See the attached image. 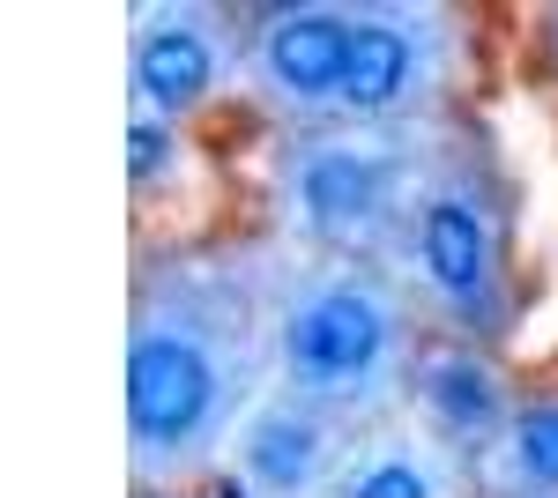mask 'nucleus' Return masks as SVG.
I'll return each instance as SVG.
<instances>
[{
	"mask_svg": "<svg viewBox=\"0 0 558 498\" xmlns=\"http://www.w3.org/2000/svg\"><path fill=\"white\" fill-rule=\"evenodd\" d=\"M454 149L447 120L417 126H305L276 142L268 216L276 239L313 260H373L395 268L410 216L425 202L439 157Z\"/></svg>",
	"mask_w": 558,
	"mask_h": 498,
	"instance_id": "7ed1b4c3",
	"label": "nucleus"
},
{
	"mask_svg": "<svg viewBox=\"0 0 558 498\" xmlns=\"http://www.w3.org/2000/svg\"><path fill=\"white\" fill-rule=\"evenodd\" d=\"M350 45H357V0H283V8H260L246 23L239 89L283 134L343 126Z\"/></svg>",
	"mask_w": 558,
	"mask_h": 498,
	"instance_id": "423d86ee",
	"label": "nucleus"
},
{
	"mask_svg": "<svg viewBox=\"0 0 558 498\" xmlns=\"http://www.w3.org/2000/svg\"><path fill=\"white\" fill-rule=\"evenodd\" d=\"M283 246L157 253L128 297V476L142 498H186L223 476L231 432L276 387Z\"/></svg>",
	"mask_w": 558,
	"mask_h": 498,
	"instance_id": "f257e3e1",
	"label": "nucleus"
},
{
	"mask_svg": "<svg viewBox=\"0 0 558 498\" xmlns=\"http://www.w3.org/2000/svg\"><path fill=\"white\" fill-rule=\"evenodd\" d=\"M521 410V387L514 373L499 365L492 342H462V335H425L417 350V373H410V394H402V416L432 432L439 447H454L462 461H476L507 416Z\"/></svg>",
	"mask_w": 558,
	"mask_h": 498,
	"instance_id": "1a4fd4ad",
	"label": "nucleus"
},
{
	"mask_svg": "<svg viewBox=\"0 0 558 498\" xmlns=\"http://www.w3.org/2000/svg\"><path fill=\"white\" fill-rule=\"evenodd\" d=\"M246 68V23L216 0H142L128 15V105L194 120Z\"/></svg>",
	"mask_w": 558,
	"mask_h": 498,
	"instance_id": "0eeeda50",
	"label": "nucleus"
},
{
	"mask_svg": "<svg viewBox=\"0 0 558 498\" xmlns=\"http://www.w3.org/2000/svg\"><path fill=\"white\" fill-rule=\"evenodd\" d=\"M476 498H558V387L521 394L507 432L470 461Z\"/></svg>",
	"mask_w": 558,
	"mask_h": 498,
	"instance_id": "9b49d317",
	"label": "nucleus"
},
{
	"mask_svg": "<svg viewBox=\"0 0 558 498\" xmlns=\"http://www.w3.org/2000/svg\"><path fill=\"white\" fill-rule=\"evenodd\" d=\"M357 447H365L357 424H343L336 410L305 402L291 387H268L246 410V424L231 432L223 484L231 498H336Z\"/></svg>",
	"mask_w": 558,
	"mask_h": 498,
	"instance_id": "6e6552de",
	"label": "nucleus"
},
{
	"mask_svg": "<svg viewBox=\"0 0 558 498\" xmlns=\"http://www.w3.org/2000/svg\"><path fill=\"white\" fill-rule=\"evenodd\" d=\"M402 291L417 297L432 335H462V342H499L514 328V202L492 157L454 134V149L439 157L425 202L410 216V239L395 260Z\"/></svg>",
	"mask_w": 558,
	"mask_h": 498,
	"instance_id": "20e7f679",
	"label": "nucleus"
},
{
	"mask_svg": "<svg viewBox=\"0 0 558 498\" xmlns=\"http://www.w3.org/2000/svg\"><path fill=\"white\" fill-rule=\"evenodd\" d=\"M179 179H186V126L128 105V186L149 202V194H172Z\"/></svg>",
	"mask_w": 558,
	"mask_h": 498,
	"instance_id": "f8f14e48",
	"label": "nucleus"
},
{
	"mask_svg": "<svg viewBox=\"0 0 558 498\" xmlns=\"http://www.w3.org/2000/svg\"><path fill=\"white\" fill-rule=\"evenodd\" d=\"M336 498H476V476L454 447H439L410 416H395V424L365 432V447L350 461V476L336 484Z\"/></svg>",
	"mask_w": 558,
	"mask_h": 498,
	"instance_id": "9d476101",
	"label": "nucleus"
},
{
	"mask_svg": "<svg viewBox=\"0 0 558 498\" xmlns=\"http://www.w3.org/2000/svg\"><path fill=\"white\" fill-rule=\"evenodd\" d=\"M470 15L439 0H357V45L343 75V126H417L462 83Z\"/></svg>",
	"mask_w": 558,
	"mask_h": 498,
	"instance_id": "39448f33",
	"label": "nucleus"
},
{
	"mask_svg": "<svg viewBox=\"0 0 558 498\" xmlns=\"http://www.w3.org/2000/svg\"><path fill=\"white\" fill-rule=\"evenodd\" d=\"M425 313L402 291L395 268L373 260H313L283 246L276 268V387L336 410L343 424L373 432L402 416Z\"/></svg>",
	"mask_w": 558,
	"mask_h": 498,
	"instance_id": "f03ea898",
	"label": "nucleus"
},
{
	"mask_svg": "<svg viewBox=\"0 0 558 498\" xmlns=\"http://www.w3.org/2000/svg\"><path fill=\"white\" fill-rule=\"evenodd\" d=\"M544 52H551V68H558V8L544 15Z\"/></svg>",
	"mask_w": 558,
	"mask_h": 498,
	"instance_id": "ddd939ff",
	"label": "nucleus"
}]
</instances>
